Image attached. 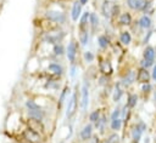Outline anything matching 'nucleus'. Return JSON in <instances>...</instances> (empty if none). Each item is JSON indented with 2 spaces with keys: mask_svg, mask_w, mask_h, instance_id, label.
Segmentation results:
<instances>
[{
  "mask_svg": "<svg viewBox=\"0 0 156 143\" xmlns=\"http://www.w3.org/2000/svg\"><path fill=\"white\" fill-rule=\"evenodd\" d=\"M121 12H122L121 5L117 4L116 1L104 0L100 6V13L107 21H116V18L119 16Z\"/></svg>",
  "mask_w": 156,
  "mask_h": 143,
  "instance_id": "nucleus-1",
  "label": "nucleus"
},
{
  "mask_svg": "<svg viewBox=\"0 0 156 143\" xmlns=\"http://www.w3.org/2000/svg\"><path fill=\"white\" fill-rule=\"evenodd\" d=\"M78 107H79V85H76V88L72 91L71 96L68 97L67 102H66V110H65V116L68 121H71L77 111H78Z\"/></svg>",
  "mask_w": 156,
  "mask_h": 143,
  "instance_id": "nucleus-2",
  "label": "nucleus"
},
{
  "mask_svg": "<svg viewBox=\"0 0 156 143\" xmlns=\"http://www.w3.org/2000/svg\"><path fill=\"white\" fill-rule=\"evenodd\" d=\"M44 18L45 21L50 22L54 25H63L67 23V13L66 11L61 10V8H46L44 12Z\"/></svg>",
  "mask_w": 156,
  "mask_h": 143,
  "instance_id": "nucleus-3",
  "label": "nucleus"
},
{
  "mask_svg": "<svg viewBox=\"0 0 156 143\" xmlns=\"http://www.w3.org/2000/svg\"><path fill=\"white\" fill-rule=\"evenodd\" d=\"M90 104V82L87 78L83 79L82 85L79 86V107L83 114L88 111Z\"/></svg>",
  "mask_w": 156,
  "mask_h": 143,
  "instance_id": "nucleus-4",
  "label": "nucleus"
},
{
  "mask_svg": "<svg viewBox=\"0 0 156 143\" xmlns=\"http://www.w3.org/2000/svg\"><path fill=\"white\" fill-rule=\"evenodd\" d=\"M66 38V32L55 29V30H49V32H44L40 36V42L45 44V45H55L58 42H63V39Z\"/></svg>",
  "mask_w": 156,
  "mask_h": 143,
  "instance_id": "nucleus-5",
  "label": "nucleus"
},
{
  "mask_svg": "<svg viewBox=\"0 0 156 143\" xmlns=\"http://www.w3.org/2000/svg\"><path fill=\"white\" fill-rule=\"evenodd\" d=\"M79 42L77 39L72 38L68 44L66 45V59L69 64H73V63H77V59H78V55H79Z\"/></svg>",
  "mask_w": 156,
  "mask_h": 143,
  "instance_id": "nucleus-6",
  "label": "nucleus"
},
{
  "mask_svg": "<svg viewBox=\"0 0 156 143\" xmlns=\"http://www.w3.org/2000/svg\"><path fill=\"white\" fill-rule=\"evenodd\" d=\"M20 138L23 139L26 143H41L44 139V135L34 131L33 128H30L26 125L22 133L20 135Z\"/></svg>",
  "mask_w": 156,
  "mask_h": 143,
  "instance_id": "nucleus-7",
  "label": "nucleus"
},
{
  "mask_svg": "<svg viewBox=\"0 0 156 143\" xmlns=\"http://www.w3.org/2000/svg\"><path fill=\"white\" fill-rule=\"evenodd\" d=\"M122 86L127 90L129 88L130 86H133L135 82H136V70L133 69V68H128L126 69L122 75H121V79H119Z\"/></svg>",
  "mask_w": 156,
  "mask_h": 143,
  "instance_id": "nucleus-8",
  "label": "nucleus"
},
{
  "mask_svg": "<svg viewBox=\"0 0 156 143\" xmlns=\"http://www.w3.org/2000/svg\"><path fill=\"white\" fill-rule=\"evenodd\" d=\"M46 73L48 75L55 78H62L65 75V67L57 61H49L46 65Z\"/></svg>",
  "mask_w": 156,
  "mask_h": 143,
  "instance_id": "nucleus-9",
  "label": "nucleus"
},
{
  "mask_svg": "<svg viewBox=\"0 0 156 143\" xmlns=\"http://www.w3.org/2000/svg\"><path fill=\"white\" fill-rule=\"evenodd\" d=\"M96 68H98L99 73L102 74V75L112 76L113 73H115L112 62H111V59H108L107 57H105V58H100L99 62H98V67H96Z\"/></svg>",
  "mask_w": 156,
  "mask_h": 143,
  "instance_id": "nucleus-10",
  "label": "nucleus"
},
{
  "mask_svg": "<svg viewBox=\"0 0 156 143\" xmlns=\"http://www.w3.org/2000/svg\"><path fill=\"white\" fill-rule=\"evenodd\" d=\"M71 93H72V91H71L69 85H68V84H65V85L62 86V88L60 90L58 98H57V101H56V110H57V113L63 108V105H65V103L67 102V99H68V97L71 96Z\"/></svg>",
  "mask_w": 156,
  "mask_h": 143,
  "instance_id": "nucleus-11",
  "label": "nucleus"
},
{
  "mask_svg": "<svg viewBox=\"0 0 156 143\" xmlns=\"http://www.w3.org/2000/svg\"><path fill=\"white\" fill-rule=\"evenodd\" d=\"M116 22H117L118 27H122V28L127 29V28H130V25L134 22V18H133L132 12L126 10V11H122L119 13V16L116 18Z\"/></svg>",
  "mask_w": 156,
  "mask_h": 143,
  "instance_id": "nucleus-12",
  "label": "nucleus"
},
{
  "mask_svg": "<svg viewBox=\"0 0 156 143\" xmlns=\"http://www.w3.org/2000/svg\"><path fill=\"white\" fill-rule=\"evenodd\" d=\"M94 131H95V128H94V125L93 124H90V122H87V124H84V126L79 130V132H78V141L82 143V142H88L89 139H91V137L94 136Z\"/></svg>",
  "mask_w": 156,
  "mask_h": 143,
  "instance_id": "nucleus-13",
  "label": "nucleus"
},
{
  "mask_svg": "<svg viewBox=\"0 0 156 143\" xmlns=\"http://www.w3.org/2000/svg\"><path fill=\"white\" fill-rule=\"evenodd\" d=\"M111 45H112V40H111L110 34L100 33L99 35H96V46L99 47V50L106 51L111 47Z\"/></svg>",
  "mask_w": 156,
  "mask_h": 143,
  "instance_id": "nucleus-14",
  "label": "nucleus"
},
{
  "mask_svg": "<svg viewBox=\"0 0 156 143\" xmlns=\"http://www.w3.org/2000/svg\"><path fill=\"white\" fill-rule=\"evenodd\" d=\"M124 90L126 88L122 86L119 80L113 82V90H112V93H111V99H112L113 103H116V104L121 103V101H122V98L124 96Z\"/></svg>",
  "mask_w": 156,
  "mask_h": 143,
  "instance_id": "nucleus-15",
  "label": "nucleus"
},
{
  "mask_svg": "<svg viewBox=\"0 0 156 143\" xmlns=\"http://www.w3.org/2000/svg\"><path fill=\"white\" fill-rule=\"evenodd\" d=\"M83 13V5L78 1V0H74L71 5V10H69V18L73 23H77L78 19L80 18Z\"/></svg>",
  "mask_w": 156,
  "mask_h": 143,
  "instance_id": "nucleus-16",
  "label": "nucleus"
},
{
  "mask_svg": "<svg viewBox=\"0 0 156 143\" xmlns=\"http://www.w3.org/2000/svg\"><path fill=\"white\" fill-rule=\"evenodd\" d=\"M108 122H110V119H108V115L106 113H102L101 118L94 124V128L98 131V135L101 136V135H106V128L108 126Z\"/></svg>",
  "mask_w": 156,
  "mask_h": 143,
  "instance_id": "nucleus-17",
  "label": "nucleus"
},
{
  "mask_svg": "<svg viewBox=\"0 0 156 143\" xmlns=\"http://www.w3.org/2000/svg\"><path fill=\"white\" fill-rule=\"evenodd\" d=\"M100 27H101L100 16L96 12H90V15H89V29H90L91 35L96 34Z\"/></svg>",
  "mask_w": 156,
  "mask_h": 143,
  "instance_id": "nucleus-18",
  "label": "nucleus"
},
{
  "mask_svg": "<svg viewBox=\"0 0 156 143\" xmlns=\"http://www.w3.org/2000/svg\"><path fill=\"white\" fill-rule=\"evenodd\" d=\"M118 42L123 47H128L133 42V35L129 29H122L118 33Z\"/></svg>",
  "mask_w": 156,
  "mask_h": 143,
  "instance_id": "nucleus-19",
  "label": "nucleus"
},
{
  "mask_svg": "<svg viewBox=\"0 0 156 143\" xmlns=\"http://www.w3.org/2000/svg\"><path fill=\"white\" fill-rule=\"evenodd\" d=\"M136 24L141 32H146L152 28V18L149 15H141L136 19Z\"/></svg>",
  "mask_w": 156,
  "mask_h": 143,
  "instance_id": "nucleus-20",
  "label": "nucleus"
},
{
  "mask_svg": "<svg viewBox=\"0 0 156 143\" xmlns=\"http://www.w3.org/2000/svg\"><path fill=\"white\" fill-rule=\"evenodd\" d=\"M77 32H78L77 40H78L80 47H87L90 44V39H91L90 29H83V30H77Z\"/></svg>",
  "mask_w": 156,
  "mask_h": 143,
  "instance_id": "nucleus-21",
  "label": "nucleus"
},
{
  "mask_svg": "<svg viewBox=\"0 0 156 143\" xmlns=\"http://www.w3.org/2000/svg\"><path fill=\"white\" fill-rule=\"evenodd\" d=\"M151 81V73L149 69L146 68H141L139 67L136 69V82L138 84H146V82H150Z\"/></svg>",
  "mask_w": 156,
  "mask_h": 143,
  "instance_id": "nucleus-22",
  "label": "nucleus"
},
{
  "mask_svg": "<svg viewBox=\"0 0 156 143\" xmlns=\"http://www.w3.org/2000/svg\"><path fill=\"white\" fill-rule=\"evenodd\" d=\"M143 59L147 61V62H151V63H155V59H156V51H155V47L151 46V45H146L144 48H143Z\"/></svg>",
  "mask_w": 156,
  "mask_h": 143,
  "instance_id": "nucleus-23",
  "label": "nucleus"
},
{
  "mask_svg": "<svg viewBox=\"0 0 156 143\" xmlns=\"http://www.w3.org/2000/svg\"><path fill=\"white\" fill-rule=\"evenodd\" d=\"M143 135H144V132H143V130L136 125V122L130 127V139H132V142L133 143H139L140 141H141V138H143Z\"/></svg>",
  "mask_w": 156,
  "mask_h": 143,
  "instance_id": "nucleus-24",
  "label": "nucleus"
},
{
  "mask_svg": "<svg viewBox=\"0 0 156 143\" xmlns=\"http://www.w3.org/2000/svg\"><path fill=\"white\" fill-rule=\"evenodd\" d=\"M51 55L55 58H61L63 56H66V46L63 45V42H58L51 46Z\"/></svg>",
  "mask_w": 156,
  "mask_h": 143,
  "instance_id": "nucleus-25",
  "label": "nucleus"
},
{
  "mask_svg": "<svg viewBox=\"0 0 156 143\" xmlns=\"http://www.w3.org/2000/svg\"><path fill=\"white\" fill-rule=\"evenodd\" d=\"M89 15L90 12L89 11H83L80 18L78 19L77 24H78V28L77 30H83V29H89Z\"/></svg>",
  "mask_w": 156,
  "mask_h": 143,
  "instance_id": "nucleus-26",
  "label": "nucleus"
},
{
  "mask_svg": "<svg viewBox=\"0 0 156 143\" xmlns=\"http://www.w3.org/2000/svg\"><path fill=\"white\" fill-rule=\"evenodd\" d=\"M138 102H139V95L135 93V92H129L127 95V99H126L124 104L132 110V109H134L138 105Z\"/></svg>",
  "mask_w": 156,
  "mask_h": 143,
  "instance_id": "nucleus-27",
  "label": "nucleus"
},
{
  "mask_svg": "<svg viewBox=\"0 0 156 143\" xmlns=\"http://www.w3.org/2000/svg\"><path fill=\"white\" fill-rule=\"evenodd\" d=\"M23 105H24V110H43V109H45L34 98H27L24 101Z\"/></svg>",
  "mask_w": 156,
  "mask_h": 143,
  "instance_id": "nucleus-28",
  "label": "nucleus"
},
{
  "mask_svg": "<svg viewBox=\"0 0 156 143\" xmlns=\"http://www.w3.org/2000/svg\"><path fill=\"white\" fill-rule=\"evenodd\" d=\"M82 59L87 65H91L96 59V55L91 50H84L82 52Z\"/></svg>",
  "mask_w": 156,
  "mask_h": 143,
  "instance_id": "nucleus-29",
  "label": "nucleus"
},
{
  "mask_svg": "<svg viewBox=\"0 0 156 143\" xmlns=\"http://www.w3.org/2000/svg\"><path fill=\"white\" fill-rule=\"evenodd\" d=\"M122 141V137L118 132H110L108 135H105V137L101 139V143H119Z\"/></svg>",
  "mask_w": 156,
  "mask_h": 143,
  "instance_id": "nucleus-30",
  "label": "nucleus"
},
{
  "mask_svg": "<svg viewBox=\"0 0 156 143\" xmlns=\"http://www.w3.org/2000/svg\"><path fill=\"white\" fill-rule=\"evenodd\" d=\"M108 128L112 132H119V131H122V128H123V120L121 118H118L116 120H110Z\"/></svg>",
  "mask_w": 156,
  "mask_h": 143,
  "instance_id": "nucleus-31",
  "label": "nucleus"
},
{
  "mask_svg": "<svg viewBox=\"0 0 156 143\" xmlns=\"http://www.w3.org/2000/svg\"><path fill=\"white\" fill-rule=\"evenodd\" d=\"M101 115H102V113H101V109H94V110H91L89 114H88V122H90V124H95L100 118H101Z\"/></svg>",
  "mask_w": 156,
  "mask_h": 143,
  "instance_id": "nucleus-32",
  "label": "nucleus"
},
{
  "mask_svg": "<svg viewBox=\"0 0 156 143\" xmlns=\"http://www.w3.org/2000/svg\"><path fill=\"white\" fill-rule=\"evenodd\" d=\"M96 82H98V85L100 86V87H107V86H110L112 82H111V76H107V75H102V74H100L99 75V78H98V80H96Z\"/></svg>",
  "mask_w": 156,
  "mask_h": 143,
  "instance_id": "nucleus-33",
  "label": "nucleus"
},
{
  "mask_svg": "<svg viewBox=\"0 0 156 143\" xmlns=\"http://www.w3.org/2000/svg\"><path fill=\"white\" fill-rule=\"evenodd\" d=\"M78 70H79L78 63L69 64V68H68V76H69L71 80H76V78L78 76Z\"/></svg>",
  "mask_w": 156,
  "mask_h": 143,
  "instance_id": "nucleus-34",
  "label": "nucleus"
},
{
  "mask_svg": "<svg viewBox=\"0 0 156 143\" xmlns=\"http://www.w3.org/2000/svg\"><path fill=\"white\" fill-rule=\"evenodd\" d=\"M121 110H122V105H121V103H117V105L111 110V113L108 115V119L110 120H116V119L121 118Z\"/></svg>",
  "mask_w": 156,
  "mask_h": 143,
  "instance_id": "nucleus-35",
  "label": "nucleus"
},
{
  "mask_svg": "<svg viewBox=\"0 0 156 143\" xmlns=\"http://www.w3.org/2000/svg\"><path fill=\"white\" fill-rule=\"evenodd\" d=\"M138 1H139V0H126V1H124V6H126L129 11H135V12H136Z\"/></svg>",
  "mask_w": 156,
  "mask_h": 143,
  "instance_id": "nucleus-36",
  "label": "nucleus"
},
{
  "mask_svg": "<svg viewBox=\"0 0 156 143\" xmlns=\"http://www.w3.org/2000/svg\"><path fill=\"white\" fill-rule=\"evenodd\" d=\"M140 91L144 93V95H149L150 92L154 91V86L151 82H146V84H141L140 85Z\"/></svg>",
  "mask_w": 156,
  "mask_h": 143,
  "instance_id": "nucleus-37",
  "label": "nucleus"
},
{
  "mask_svg": "<svg viewBox=\"0 0 156 143\" xmlns=\"http://www.w3.org/2000/svg\"><path fill=\"white\" fill-rule=\"evenodd\" d=\"M152 34H154V30H151V29L146 30V33H144V35H143L141 44H143V45H145V46H146V45H149V42H150V39H151Z\"/></svg>",
  "mask_w": 156,
  "mask_h": 143,
  "instance_id": "nucleus-38",
  "label": "nucleus"
},
{
  "mask_svg": "<svg viewBox=\"0 0 156 143\" xmlns=\"http://www.w3.org/2000/svg\"><path fill=\"white\" fill-rule=\"evenodd\" d=\"M155 63H151V62H147V61H145V59H140V62H139V67H141V68H146V69H150L152 65H154Z\"/></svg>",
  "mask_w": 156,
  "mask_h": 143,
  "instance_id": "nucleus-39",
  "label": "nucleus"
},
{
  "mask_svg": "<svg viewBox=\"0 0 156 143\" xmlns=\"http://www.w3.org/2000/svg\"><path fill=\"white\" fill-rule=\"evenodd\" d=\"M150 73H151V80L156 82V63H155V64L151 67V70H150Z\"/></svg>",
  "mask_w": 156,
  "mask_h": 143,
  "instance_id": "nucleus-40",
  "label": "nucleus"
},
{
  "mask_svg": "<svg viewBox=\"0 0 156 143\" xmlns=\"http://www.w3.org/2000/svg\"><path fill=\"white\" fill-rule=\"evenodd\" d=\"M136 125H138V126H139V127L143 130V132H145V131H146V128H147V125H146V124H145L143 120H139V121L136 122Z\"/></svg>",
  "mask_w": 156,
  "mask_h": 143,
  "instance_id": "nucleus-41",
  "label": "nucleus"
},
{
  "mask_svg": "<svg viewBox=\"0 0 156 143\" xmlns=\"http://www.w3.org/2000/svg\"><path fill=\"white\" fill-rule=\"evenodd\" d=\"M78 1H79L83 6H85V5H88V4H89V0H78Z\"/></svg>",
  "mask_w": 156,
  "mask_h": 143,
  "instance_id": "nucleus-42",
  "label": "nucleus"
},
{
  "mask_svg": "<svg viewBox=\"0 0 156 143\" xmlns=\"http://www.w3.org/2000/svg\"><path fill=\"white\" fill-rule=\"evenodd\" d=\"M152 95H154V102H155V104H156V90L152 91Z\"/></svg>",
  "mask_w": 156,
  "mask_h": 143,
  "instance_id": "nucleus-43",
  "label": "nucleus"
},
{
  "mask_svg": "<svg viewBox=\"0 0 156 143\" xmlns=\"http://www.w3.org/2000/svg\"><path fill=\"white\" fill-rule=\"evenodd\" d=\"M82 143H90V141H88V142H82Z\"/></svg>",
  "mask_w": 156,
  "mask_h": 143,
  "instance_id": "nucleus-44",
  "label": "nucleus"
},
{
  "mask_svg": "<svg viewBox=\"0 0 156 143\" xmlns=\"http://www.w3.org/2000/svg\"><path fill=\"white\" fill-rule=\"evenodd\" d=\"M60 143H65V139H63V141H61V142H60Z\"/></svg>",
  "mask_w": 156,
  "mask_h": 143,
  "instance_id": "nucleus-45",
  "label": "nucleus"
},
{
  "mask_svg": "<svg viewBox=\"0 0 156 143\" xmlns=\"http://www.w3.org/2000/svg\"><path fill=\"white\" fill-rule=\"evenodd\" d=\"M154 32H155V33H156V27H155V29H154Z\"/></svg>",
  "mask_w": 156,
  "mask_h": 143,
  "instance_id": "nucleus-46",
  "label": "nucleus"
},
{
  "mask_svg": "<svg viewBox=\"0 0 156 143\" xmlns=\"http://www.w3.org/2000/svg\"><path fill=\"white\" fill-rule=\"evenodd\" d=\"M58 1H66V0H58Z\"/></svg>",
  "mask_w": 156,
  "mask_h": 143,
  "instance_id": "nucleus-47",
  "label": "nucleus"
},
{
  "mask_svg": "<svg viewBox=\"0 0 156 143\" xmlns=\"http://www.w3.org/2000/svg\"><path fill=\"white\" fill-rule=\"evenodd\" d=\"M155 51H156V48H155Z\"/></svg>",
  "mask_w": 156,
  "mask_h": 143,
  "instance_id": "nucleus-48",
  "label": "nucleus"
},
{
  "mask_svg": "<svg viewBox=\"0 0 156 143\" xmlns=\"http://www.w3.org/2000/svg\"><path fill=\"white\" fill-rule=\"evenodd\" d=\"M132 143H133V142H132Z\"/></svg>",
  "mask_w": 156,
  "mask_h": 143,
  "instance_id": "nucleus-49",
  "label": "nucleus"
}]
</instances>
